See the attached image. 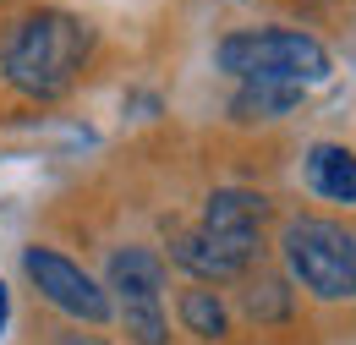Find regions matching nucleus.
Wrapping results in <instances>:
<instances>
[{"instance_id":"obj_1","label":"nucleus","mask_w":356,"mask_h":345,"mask_svg":"<svg viewBox=\"0 0 356 345\" xmlns=\"http://www.w3.org/2000/svg\"><path fill=\"white\" fill-rule=\"evenodd\" d=\"M93 55V28L72 11H28L0 39V77L22 99L72 93Z\"/></svg>"},{"instance_id":"obj_2","label":"nucleus","mask_w":356,"mask_h":345,"mask_svg":"<svg viewBox=\"0 0 356 345\" xmlns=\"http://www.w3.org/2000/svg\"><path fill=\"white\" fill-rule=\"evenodd\" d=\"M214 61L220 72L241 77V83H323L329 77V49L296 33V28H236L214 44Z\"/></svg>"},{"instance_id":"obj_3","label":"nucleus","mask_w":356,"mask_h":345,"mask_svg":"<svg viewBox=\"0 0 356 345\" xmlns=\"http://www.w3.org/2000/svg\"><path fill=\"white\" fill-rule=\"evenodd\" d=\"M280 252H285L291 280L302 291H312L318 302H351L356 296V236L340 219L318 214L291 219L280 236Z\"/></svg>"},{"instance_id":"obj_4","label":"nucleus","mask_w":356,"mask_h":345,"mask_svg":"<svg viewBox=\"0 0 356 345\" xmlns=\"http://www.w3.org/2000/svg\"><path fill=\"white\" fill-rule=\"evenodd\" d=\"M22 268H28V280L39 285V296H44L55 312L77 318V323H104V318L115 312L110 291L93 280L83 263L60 258L55 247H22Z\"/></svg>"},{"instance_id":"obj_5","label":"nucleus","mask_w":356,"mask_h":345,"mask_svg":"<svg viewBox=\"0 0 356 345\" xmlns=\"http://www.w3.org/2000/svg\"><path fill=\"white\" fill-rule=\"evenodd\" d=\"M104 291H115L121 302H159L165 296V258L154 247H115L110 263H104Z\"/></svg>"},{"instance_id":"obj_6","label":"nucleus","mask_w":356,"mask_h":345,"mask_svg":"<svg viewBox=\"0 0 356 345\" xmlns=\"http://www.w3.org/2000/svg\"><path fill=\"white\" fill-rule=\"evenodd\" d=\"M264 219L268 198L247 192V186H220L203 203V230H214V236H264Z\"/></svg>"},{"instance_id":"obj_7","label":"nucleus","mask_w":356,"mask_h":345,"mask_svg":"<svg viewBox=\"0 0 356 345\" xmlns=\"http://www.w3.org/2000/svg\"><path fill=\"white\" fill-rule=\"evenodd\" d=\"M307 186L323 203H356V154L346 143H312L307 148Z\"/></svg>"},{"instance_id":"obj_8","label":"nucleus","mask_w":356,"mask_h":345,"mask_svg":"<svg viewBox=\"0 0 356 345\" xmlns=\"http://www.w3.org/2000/svg\"><path fill=\"white\" fill-rule=\"evenodd\" d=\"M170 263H181L197 285H220V280H241V268L214 247L209 230H170Z\"/></svg>"},{"instance_id":"obj_9","label":"nucleus","mask_w":356,"mask_h":345,"mask_svg":"<svg viewBox=\"0 0 356 345\" xmlns=\"http://www.w3.org/2000/svg\"><path fill=\"white\" fill-rule=\"evenodd\" d=\"M302 93H307V88H296V83H241L230 93V121H241V127L280 121V115H291V110L302 104Z\"/></svg>"},{"instance_id":"obj_10","label":"nucleus","mask_w":356,"mask_h":345,"mask_svg":"<svg viewBox=\"0 0 356 345\" xmlns=\"http://www.w3.org/2000/svg\"><path fill=\"white\" fill-rule=\"evenodd\" d=\"M181 323H186V335H197V340H225L230 335V312H225L220 291L214 285H192V291H181Z\"/></svg>"},{"instance_id":"obj_11","label":"nucleus","mask_w":356,"mask_h":345,"mask_svg":"<svg viewBox=\"0 0 356 345\" xmlns=\"http://www.w3.org/2000/svg\"><path fill=\"white\" fill-rule=\"evenodd\" d=\"M247 285H241V307H247V318H258V323H285L291 318V285L280 280V274H241Z\"/></svg>"},{"instance_id":"obj_12","label":"nucleus","mask_w":356,"mask_h":345,"mask_svg":"<svg viewBox=\"0 0 356 345\" xmlns=\"http://www.w3.org/2000/svg\"><path fill=\"white\" fill-rule=\"evenodd\" d=\"M115 318H121L132 345H170V318H165L159 302H121Z\"/></svg>"},{"instance_id":"obj_13","label":"nucleus","mask_w":356,"mask_h":345,"mask_svg":"<svg viewBox=\"0 0 356 345\" xmlns=\"http://www.w3.org/2000/svg\"><path fill=\"white\" fill-rule=\"evenodd\" d=\"M55 345H110V340H99V335H60Z\"/></svg>"},{"instance_id":"obj_14","label":"nucleus","mask_w":356,"mask_h":345,"mask_svg":"<svg viewBox=\"0 0 356 345\" xmlns=\"http://www.w3.org/2000/svg\"><path fill=\"white\" fill-rule=\"evenodd\" d=\"M6 312H11V296H6V285H0V323H6Z\"/></svg>"}]
</instances>
